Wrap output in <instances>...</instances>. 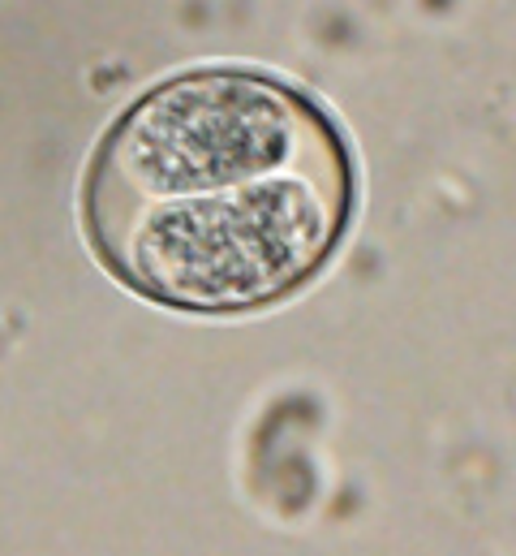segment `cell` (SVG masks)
<instances>
[{"label": "cell", "mask_w": 516, "mask_h": 556, "mask_svg": "<svg viewBox=\"0 0 516 556\" xmlns=\"http://www.w3.org/2000/svg\"><path fill=\"white\" fill-rule=\"evenodd\" d=\"M358 203L349 142L258 70L159 83L82 177L91 251L133 293L194 315L258 311L327 268Z\"/></svg>", "instance_id": "cell-1"}]
</instances>
